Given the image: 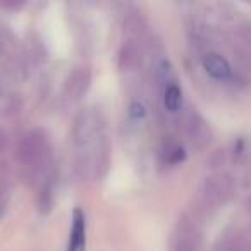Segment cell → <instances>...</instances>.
Wrapping results in <instances>:
<instances>
[{
	"label": "cell",
	"instance_id": "8",
	"mask_svg": "<svg viewBox=\"0 0 251 251\" xmlns=\"http://www.w3.org/2000/svg\"><path fill=\"white\" fill-rule=\"evenodd\" d=\"M186 131H188L191 141L196 147H205L212 140V133H210L208 124L205 122V119L198 114V112H189L186 117Z\"/></svg>",
	"mask_w": 251,
	"mask_h": 251
},
{
	"label": "cell",
	"instance_id": "13",
	"mask_svg": "<svg viewBox=\"0 0 251 251\" xmlns=\"http://www.w3.org/2000/svg\"><path fill=\"white\" fill-rule=\"evenodd\" d=\"M127 114L133 121H143L145 115H147V108H145L143 101L141 100H133L129 103V108H127Z\"/></svg>",
	"mask_w": 251,
	"mask_h": 251
},
{
	"label": "cell",
	"instance_id": "5",
	"mask_svg": "<svg viewBox=\"0 0 251 251\" xmlns=\"http://www.w3.org/2000/svg\"><path fill=\"white\" fill-rule=\"evenodd\" d=\"M201 67L213 81H219V83H230V81H234V77H236L229 60L217 52L203 53Z\"/></svg>",
	"mask_w": 251,
	"mask_h": 251
},
{
	"label": "cell",
	"instance_id": "12",
	"mask_svg": "<svg viewBox=\"0 0 251 251\" xmlns=\"http://www.w3.org/2000/svg\"><path fill=\"white\" fill-rule=\"evenodd\" d=\"M164 155H165V164H169V165L181 164L186 158L184 150H182L181 147H177V145H169V147L165 148Z\"/></svg>",
	"mask_w": 251,
	"mask_h": 251
},
{
	"label": "cell",
	"instance_id": "7",
	"mask_svg": "<svg viewBox=\"0 0 251 251\" xmlns=\"http://www.w3.org/2000/svg\"><path fill=\"white\" fill-rule=\"evenodd\" d=\"M160 90H162V105H164V110L171 115L179 114L182 110V105H184V95H182V88L179 84L177 77L162 83Z\"/></svg>",
	"mask_w": 251,
	"mask_h": 251
},
{
	"label": "cell",
	"instance_id": "9",
	"mask_svg": "<svg viewBox=\"0 0 251 251\" xmlns=\"http://www.w3.org/2000/svg\"><path fill=\"white\" fill-rule=\"evenodd\" d=\"M91 81V74L88 67H76L73 73L67 76L66 81V95L71 100H79L88 91Z\"/></svg>",
	"mask_w": 251,
	"mask_h": 251
},
{
	"label": "cell",
	"instance_id": "10",
	"mask_svg": "<svg viewBox=\"0 0 251 251\" xmlns=\"http://www.w3.org/2000/svg\"><path fill=\"white\" fill-rule=\"evenodd\" d=\"M215 251H251V230H236L220 237Z\"/></svg>",
	"mask_w": 251,
	"mask_h": 251
},
{
	"label": "cell",
	"instance_id": "6",
	"mask_svg": "<svg viewBox=\"0 0 251 251\" xmlns=\"http://www.w3.org/2000/svg\"><path fill=\"white\" fill-rule=\"evenodd\" d=\"M86 213L83 208H74L66 251H86Z\"/></svg>",
	"mask_w": 251,
	"mask_h": 251
},
{
	"label": "cell",
	"instance_id": "11",
	"mask_svg": "<svg viewBox=\"0 0 251 251\" xmlns=\"http://www.w3.org/2000/svg\"><path fill=\"white\" fill-rule=\"evenodd\" d=\"M237 38H239V49L243 52V57L248 60V64H251V25L241 28Z\"/></svg>",
	"mask_w": 251,
	"mask_h": 251
},
{
	"label": "cell",
	"instance_id": "4",
	"mask_svg": "<svg viewBox=\"0 0 251 251\" xmlns=\"http://www.w3.org/2000/svg\"><path fill=\"white\" fill-rule=\"evenodd\" d=\"M201 241L200 226L191 215L179 217L169 239V251H198Z\"/></svg>",
	"mask_w": 251,
	"mask_h": 251
},
{
	"label": "cell",
	"instance_id": "1",
	"mask_svg": "<svg viewBox=\"0 0 251 251\" xmlns=\"http://www.w3.org/2000/svg\"><path fill=\"white\" fill-rule=\"evenodd\" d=\"M73 155L81 179H100L107 172L110 141L105 119L97 108H83L74 119Z\"/></svg>",
	"mask_w": 251,
	"mask_h": 251
},
{
	"label": "cell",
	"instance_id": "2",
	"mask_svg": "<svg viewBox=\"0 0 251 251\" xmlns=\"http://www.w3.org/2000/svg\"><path fill=\"white\" fill-rule=\"evenodd\" d=\"M21 174L31 186H40V191L53 188V155L52 145L42 129H33L23 136L18 148Z\"/></svg>",
	"mask_w": 251,
	"mask_h": 251
},
{
	"label": "cell",
	"instance_id": "3",
	"mask_svg": "<svg viewBox=\"0 0 251 251\" xmlns=\"http://www.w3.org/2000/svg\"><path fill=\"white\" fill-rule=\"evenodd\" d=\"M234 193V182L229 176L215 174L206 177L200 184L196 191V201L200 208L203 210H215L224 206L230 200Z\"/></svg>",
	"mask_w": 251,
	"mask_h": 251
},
{
	"label": "cell",
	"instance_id": "14",
	"mask_svg": "<svg viewBox=\"0 0 251 251\" xmlns=\"http://www.w3.org/2000/svg\"><path fill=\"white\" fill-rule=\"evenodd\" d=\"M5 206H7V193L4 188H0V217L4 215Z\"/></svg>",
	"mask_w": 251,
	"mask_h": 251
}]
</instances>
